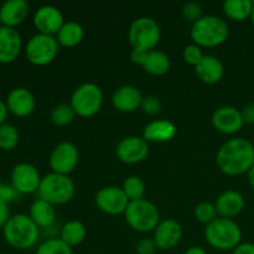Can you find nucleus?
Returning a JSON list of instances; mask_svg holds the SVG:
<instances>
[{
    "label": "nucleus",
    "mask_w": 254,
    "mask_h": 254,
    "mask_svg": "<svg viewBox=\"0 0 254 254\" xmlns=\"http://www.w3.org/2000/svg\"><path fill=\"white\" fill-rule=\"evenodd\" d=\"M218 169L228 176L247 174L254 165V146L245 138H233L220 146L216 155Z\"/></svg>",
    "instance_id": "f257e3e1"
},
{
    "label": "nucleus",
    "mask_w": 254,
    "mask_h": 254,
    "mask_svg": "<svg viewBox=\"0 0 254 254\" xmlns=\"http://www.w3.org/2000/svg\"><path fill=\"white\" fill-rule=\"evenodd\" d=\"M40 237V228L29 215L19 213L9 218L4 227V238L12 248L24 251L34 247Z\"/></svg>",
    "instance_id": "f03ea898"
},
{
    "label": "nucleus",
    "mask_w": 254,
    "mask_h": 254,
    "mask_svg": "<svg viewBox=\"0 0 254 254\" xmlns=\"http://www.w3.org/2000/svg\"><path fill=\"white\" fill-rule=\"evenodd\" d=\"M37 196L41 200L54 206L66 205L73 200L76 195V185L68 175L50 173L42 176Z\"/></svg>",
    "instance_id": "7ed1b4c3"
},
{
    "label": "nucleus",
    "mask_w": 254,
    "mask_h": 254,
    "mask_svg": "<svg viewBox=\"0 0 254 254\" xmlns=\"http://www.w3.org/2000/svg\"><path fill=\"white\" fill-rule=\"evenodd\" d=\"M230 30L222 17L215 15L202 16L191 27V39L193 44L202 47H217L227 40Z\"/></svg>",
    "instance_id": "20e7f679"
},
{
    "label": "nucleus",
    "mask_w": 254,
    "mask_h": 254,
    "mask_svg": "<svg viewBox=\"0 0 254 254\" xmlns=\"http://www.w3.org/2000/svg\"><path fill=\"white\" fill-rule=\"evenodd\" d=\"M206 242L220 251H233L242 240L240 226L231 218L217 217L205 228Z\"/></svg>",
    "instance_id": "39448f33"
},
{
    "label": "nucleus",
    "mask_w": 254,
    "mask_h": 254,
    "mask_svg": "<svg viewBox=\"0 0 254 254\" xmlns=\"http://www.w3.org/2000/svg\"><path fill=\"white\" fill-rule=\"evenodd\" d=\"M124 217L130 228L140 233L151 232L160 223L158 207L145 198L129 202Z\"/></svg>",
    "instance_id": "423d86ee"
},
{
    "label": "nucleus",
    "mask_w": 254,
    "mask_h": 254,
    "mask_svg": "<svg viewBox=\"0 0 254 254\" xmlns=\"http://www.w3.org/2000/svg\"><path fill=\"white\" fill-rule=\"evenodd\" d=\"M160 26L154 19L141 16L131 22L128 31V39L133 50L138 51H150L155 50L160 41Z\"/></svg>",
    "instance_id": "0eeeda50"
},
{
    "label": "nucleus",
    "mask_w": 254,
    "mask_h": 254,
    "mask_svg": "<svg viewBox=\"0 0 254 254\" xmlns=\"http://www.w3.org/2000/svg\"><path fill=\"white\" fill-rule=\"evenodd\" d=\"M103 98V92L97 84L83 83L74 89L69 104L77 116L89 118L101 111Z\"/></svg>",
    "instance_id": "6e6552de"
},
{
    "label": "nucleus",
    "mask_w": 254,
    "mask_h": 254,
    "mask_svg": "<svg viewBox=\"0 0 254 254\" xmlns=\"http://www.w3.org/2000/svg\"><path fill=\"white\" fill-rule=\"evenodd\" d=\"M60 45L57 44L55 36L39 34L31 37L25 46V55L30 64L34 66H46L59 55Z\"/></svg>",
    "instance_id": "1a4fd4ad"
},
{
    "label": "nucleus",
    "mask_w": 254,
    "mask_h": 254,
    "mask_svg": "<svg viewBox=\"0 0 254 254\" xmlns=\"http://www.w3.org/2000/svg\"><path fill=\"white\" fill-rule=\"evenodd\" d=\"M79 163L78 148L71 141L59 143L54 149L49 158L50 168L52 173L68 175L73 173Z\"/></svg>",
    "instance_id": "9d476101"
},
{
    "label": "nucleus",
    "mask_w": 254,
    "mask_h": 254,
    "mask_svg": "<svg viewBox=\"0 0 254 254\" xmlns=\"http://www.w3.org/2000/svg\"><path fill=\"white\" fill-rule=\"evenodd\" d=\"M97 208L109 216H118L126 212L129 205V200L122 188L118 186H104L94 197Z\"/></svg>",
    "instance_id": "9b49d317"
},
{
    "label": "nucleus",
    "mask_w": 254,
    "mask_h": 254,
    "mask_svg": "<svg viewBox=\"0 0 254 254\" xmlns=\"http://www.w3.org/2000/svg\"><path fill=\"white\" fill-rule=\"evenodd\" d=\"M130 59L134 64L143 67L144 71L151 76L160 77L170 71V59L160 50H150L146 52L133 50Z\"/></svg>",
    "instance_id": "f8f14e48"
},
{
    "label": "nucleus",
    "mask_w": 254,
    "mask_h": 254,
    "mask_svg": "<svg viewBox=\"0 0 254 254\" xmlns=\"http://www.w3.org/2000/svg\"><path fill=\"white\" fill-rule=\"evenodd\" d=\"M149 153V143L143 136H126L117 144L116 148L117 158L128 165L141 163L148 158Z\"/></svg>",
    "instance_id": "ddd939ff"
},
{
    "label": "nucleus",
    "mask_w": 254,
    "mask_h": 254,
    "mask_svg": "<svg viewBox=\"0 0 254 254\" xmlns=\"http://www.w3.org/2000/svg\"><path fill=\"white\" fill-rule=\"evenodd\" d=\"M42 176L36 166L30 163H19L11 171V185L20 195L37 192Z\"/></svg>",
    "instance_id": "4468645a"
},
{
    "label": "nucleus",
    "mask_w": 254,
    "mask_h": 254,
    "mask_svg": "<svg viewBox=\"0 0 254 254\" xmlns=\"http://www.w3.org/2000/svg\"><path fill=\"white\" fill-rule=\"evenodd\" d=\"M212 126L218 133L233 135L241 131L245 126L241 111L232 106H223L216 109L212 114Z\"/></svg>",
    "instance_id": "2eb2a0df"
},
{
    "label": "nucleus",
    "mask_w": 254,
    "mask_h": 254,
    "mask_svg": "<svg viewBox=\"0 0 254 254\" xmlns=\"http://www.w3.org/2000/svg\"><path fill=\"white\" fill-rule=\"evenodd\" d=\"M34 26L39 31V34L55 35L59 32L62 25L64 24V15L61 10L52 5H44L40 6L34 14Z\"/></svg>",
    "instance_id": "dca6fc26"
},
{
    "label": "nucleus",
    "mask_w": 254,
    "mask_h": 254,
    "mask_svg": "<svg viewBox=\"0 0 254 254\" xmlns=\"http://www.w3.org/2000/svg\"><path fill=\"white\" fill-rule=\"evenodd\" d=\"M153 238L159 250L170 251L180 243L183 238V227L178 221L166 218L156 226Z\"/></svg>",
    "instance_id": "f3484780"
},
{
    "label": "nucleus",
    "mask_w": 254,
    "mask_h": 254,
    "mask_svg": "<svg viewBox=\"0 0 254 254\" xmlns=\"http://www.w3.org/2000/svg\"><path fill=\"white\" fill-rule=\"evenodd\" d=\"M144 96L136 87L124 84L118 87L112 94V104L122 113H131L140 108Z\"/></svg>",
    "instance_id": "a211bd4d"
},
{
    "label": "nucleus",
    "mask_w": 254,
    "mask_h": 254,
    "mask_svg": "<svg viewBox=\"0 0 254 254\" xmlns=\"http://www.w3.org/2000/svg\"><path fill=\"white\" fill-rule=\"evenodd\" d=\"M6 106L10 113L20 118H25L35 111L36 101H35L34 94L29 89L24 87H17L7 94Z\"/></svg>",
    "instance_id": "6ab92c4d"
},
{
    "label": "nucleus",
    "mask_w": 254,
    "mask_h": 254,
    "mask_svg": "<svg viewBox=\"0 0 254 254\" xmlns=\"http://www.w3.org/2000/svg\"><path fill=\"white\" fill-rule=\"evenodd\" d=\"M21 35L16 29L2 26L0 29V64H10L21 52Z\"/></svg>",
    "instance_id": "aec40b11"
},
{
    "label": "nucleus",
    "mask_w": 254,
    "mask_h": 254,
    "mask_svg": "<svg viewBox=\"0 0 254 254\" xmlns=\"http://www.w3.org/2000/svg\"><path fill=\"white\" fill-rule=\"evenodd\" d=\"M29 11L30 5L25 0H6L0 6V19L4 26L15 29L26 20Z\"/></svg>",
    "instance_id": "412c9836"
},
{
    "label": "nucleus",
    "mask_w": 254,
    "mask_h": 254,
    "mask_svg": "<svg viewBox=\"0 0 254 254\" xmlns=\"http://www.w3.org/2000/svg\"><path fill=\"white\" fill-rule=\"evenodd\" d=\"M215 207L218 217L232 220L245 208V197L238 191L227 190L216 198Z\"/></svg>",
    "instance_id": "4be33fe9"
},
{
    "label": "nucleus",
    "mask_w": 254,
    "mask_h": 254,
    "mask_svg": "<svg viewBox=\"0 0 254 254\" xmlns=\"http://www.w3.org/2000/svg\"><path fill=\"white\" fill-rule=\"evenodd\" d=\"M176 126L168 119H155L149 122L143 131V138L148 143H166L175 138Z\"/></svg>",
    "instance_id": "5701e85b"
},
{
    "label": "nucleus",
    "mask_w": 254,
    "mask_h": 254,
    "mask_svg": "<svg viewBox=\"0 0 254 254\" xmlns=\"http://www.w3.org/2000/svg\"><path fill=\"white\" fill-rule=\"evenodd\" d=\"M196 76L206 84H216L225 76V66L213 55H205L202 61L195 67Z\"/></svg>",
    "instance_id": "b1692460"
},
{
    "label": "nucleus",
    "mask_w": 254,
    "mask_h": 254,
    "mask_svg": "<svg viewBox=\"0 0 254 254\" xmlns=\"http://www.w3.org/2000/svg\"><path fill=\"white\" fill-rule=\"evenodd\" d=\"M29 216L39 228H50L56 221V210L54 205L37 198L30 206Z\"/></svg>",
    "instance_id": "393cba45"
},
{
    "label": "nucleus",
    "mask_w": 254,
    "mask_h": 254,
    "mask_svg": "<svg viewBox=\"0 0 254 254\" xmlns=\"http://www.w3.org/2000/svg\"><path fill=\"white\" fill-rule=\"evenodd\" d=\"M84 37V30L81 24L76 21H64L61 29L59 30L55 39H56L57 44L61 47H67V49H72V47L78 46L82 42Z\"/></svg>",
    "instance_id": "a878e982"
},
{
    "label": "nucleus",
    "mask_w": 254,
    "mask_h": 254,
    "mask_svg": "<svg viewBox=\"0 0 254 254\" xmlns=\"http://www.w3.org/2000/svg\"><path fill=\"white\" fill-rule=\"evenodd\" d=\"M253 1L251 0H227L222 4L223 14L232 21H245L252 14Z\"/></svg>",
    "instance_id": "bb28decb"
},
{
    "label": "nucleus",
    "mask_w": 254,
    "mask_h": 254,
    "mask_svg": "<svg viewBox=\"0 0 254 254\" xmlns=\"http://www.w3.org/2000/svg\"><path fill=\"white\" fill-rule=\"evenodd\" d=\"M87 228L81 221L72 220L64 223L60 230V238L69 247L78 246L86 240Z\"/></svg>",
    "instance_id": "cd10ccee"
},
{
    "label": "nucleus",
    "mask_w": 254,
    "mask_h": 254,
    "mask_svg": "<svg viewBox=\"0 0 254 254\" xmlns=\"http://www.w3.org/2000/svg\"><path fill=\"white\" fill-rule=\"evenodd\" d=\"M122 190L126 193L129 202H133V201L143 200L146 192V186L143 179L136 175H130L123 181Z\"/></svg>",
    "instance_id": "c85d7f7f"
},
{
    "label": "nucleus",
    "mask_w": 254,
    "mask_h": 254,
    "mask_svg": "<svg viewBox=\"0 0 254 254\" xmlns=\"http://www.w3.org/2000/svg\"><path fill=\"white\" fill-rule=\"evenodd\" d=\"M77 114L74 113L73 108L69 103H60L52 108L50 113V121L55 127H66L69 126Z\"/></svg>",
    "instance_id": "c756f323"
},
{
    "label": "nucleus",
    "mask_w": 254,
    "mask_h": 254,
    "mask_svg": "<svg viewBox=\"0 0 254 254\" xmlns=\"http://www.w3.org/2000/svg\"><path fill=\"white\" fill-rule=\"evenodd\" d=\"M35 254H73V251L61 238L54 237L40 243Z\"/></svg>",
    "instance_id": "7c9ffc66"
},
{
    "label": "nucleus",
    "mask_w": 254,
    "mask_h": 254,
    "mask_svg": "<svg viewBox=\"0 0 254 254\" xmlns=\"http://www.w3.org/2000/svg\"><path fill=\"white\" fill-rule=\"evenodd\" d=\"M19 131L15 126L4 123L0 126V149L5 151L12 150L19 144Z\"/></svg>",
    "instance_id": "2f4dec72"
},
{
    "label": "nucleus",
    "mask_w": 254,
    "mask_h": 254,
    "mask_svg": "<svg viewBox=\"0 0 254 254\" xmlns=\"http://www.w3.org/2000/svg\"><path fill=\"white\" fill-rule=\"evenodd\" d=\"M195 217L198 222L203 223L206 226L210 225L211 222H213L218 217L215 203L207 202V201L198 203L195 207Z\"/></svg>",
    "instance_id": "473e14b6"
},
{
    "label": "nucleus",
    "mask_w": 254,
    "mask_h": 254,
    "mask_svg": "<svg viewBox=\"0 0 254 254\" xmlns=\"http://www.w3.org/2000/svg\"><path fill=\"white\" fill-rule=\"evenodd\" d=\"M203 57H205V55H203L202 49L195 44L188 45V46L183 50L184 61H185L188 64H191V66L193 67L197 66V64L202 61Z\"/></svg>",
    "instance_id": "72a5a7b5"
},
{
    "label": "nucleus",
    "mask_w": 254,
    "mask_h": 254,
    "mask_svg": "<svg viewBox=\"0 0 254 254\" xmlns=\"http://www.w3.org/2000/svg\"><path fill=\"white\" fill-rule=\"evenodd\" d=\"M181 12H183L184 19L189 22H192V24H195L196 21H198L203 16L202 6L197 2H186L183 6Z\"/></svg>",
    "instance_id": "f704fd0d"
},
{
    "label": "nucleus",
    "mask_w": 254,
    "mask_h": 254,
    "mask_svg": "<svg viewBox=\"0 0 254 254\" xmlns=\"http://www.w3.org/2000/svg\"><path fill=\"white\" fill-rule=\"evenodd\" d=\"M163 104L156 96H145L141 102L140 109L148 116H156L161 112Z\"/></svg>",
    "instance_id": "c9c22d12"
},
{
    "label": "nucleus",
    "mask_w": 254,
    "mask_h": 254,
    "mask_svg": "<svg viewBox=\"0 0 254 254\" xmlns=\"http://www.w3.org/2000/svg\"><path fill=\"white\" fill-rule=\"evenodd\" d=\"M158 246H156L154 238L144 237L138 241L135 246L136 254H155L158 251Z\"/></svg>",
    "instance_id": "e433bc0d"
},
{
    "label": "nucleus",
    "mask_w": 254,
    "mask_h": 254,
    "mask_svg": "<svg viewBox=\"0 0 254 254\" xmlns=\"http://www.w3.org/2000/svg\"><path fill=\"white\" fill-rule=\"evenodd\" d=\"M20 193L15 190L12 185H6V184H0V202L9 205L12 201L17 200Z\"/></svg>",
    "instance_id": "4c0bfd02"
},
{
    "label": "nucleus",
    "mask_w": 254,
    "mask_h": 254,
    "mask_svg": "<svg viewBox=\"0 0 254 254\" xmlns=\"http://www.w3.org/2000/svg\"><path fill=\"white\" fill-rule=\"evenodd\" d=\"M241 114L245 124H251L254 126V103H248L241 109Z\"/></svg>",
    "instance_id": "58836bf2"
},
{
    "label": "nucleus",
    "mask_w": 254,
    "mask_h": 254,
    "mask_svg": "<svg viewBox=\"0 0 254 254\" xmlns=\"http://www.w3.org/2000/svg\"><path fill=\"white\" fill-rule=\"evenodd\" d=\"M231 254H254V243L241 242Z\"/></svg>",
    "instance_id": "ea45409f"
},
{
    "label": "nucleus",
    "mask_w": 254,
    "mask_h": 254,
    "mask_svg": "<svg viewBox=\"0 0 254 254\" xmlns=\"http://www.w3.org/2000/svg\"><path fill=\"white\" fill-rule=\"evenodd\" d=\"M10 217H11V216H10L9 206L0 202V228L5 227V225H6Z\"/></svg>",
    "instance_id": "a19ab883"
},
{
    "label": "nucleus",
    "mask_w": 254,
    "mask_h": 254,
    "mask_svg": "<svg viewBox=\"0 0 254 254\" xmlns=\"http://www.w3.org/2000/svg\"><path fill=\"white\" fill-rule=\"evenodd\" d=\"M7 114H9V109H7L6 102L0 99V126L5 123V121L7 118Z\"/></svg>",
    "instance_id": "79ce46f5"
},
{
    "label": "nucleus",
    "mask_w": 254,
    "mask_h": 254,
    "mask_svg": "<svg viewBox=\"0 0 254 254\" xmlns=\"http://www.w3.org/2000/svg\"><path fill=\"white\" fill-rule=\"evenodd\" d=\"M184 254H207V252H206L205 248L198 247V246H192V247H189L184 252Z\"/></svg>",
    "instance_id": "37998d69"
},
{
    "label": "nucleus",
    "mask_w": 254,
    "mask_h": 254,
    "mask_svg": "<svg viewBox=\"0 0 254 254\" xmlns=\"http://www.w3.org/2000/svg\"><path fill=\"white\" fill-rule=\"evenodd\" d=\"M247 180H248V184H250L251 188H252L254 190V165L250 169V170H248Z\"/></svg>",
    "instance_id": "c03bdc74"
},
{
    "label": "nucleus",
    "mask_w": 254,
    "mask_h": 254,
    "mask_svg": "<svg viewBox=\"0 0 254 254\" xmlns=\"http://www.w3.org/2000/svg\"><path fill=\"white\" fill-rule=\"evenodd\" d=\"M251 21H252V24L254 25V1H253V9H252V14H251Z\"/></svg>",
    "instance_id": "a18cd8bd"
},
{
    "label": "nucleus",
    "mask_w": 254,
    "mask_h": 254,
    "mask_svg": "<svg viewBox=\"0 0 254 254\" xmlns=\"http://www.w3.org/2000/svg\"><path fill=\"white\" fill-rule=\"evenodd\" d=\"M2 26H4V25H2V22H1V19H0V29H1Z\"/></svg>",
    "instance_id": "49530a36"
},
{
    "label": "nucleus",
    "mask_w": 254,
    "mask_h": 254,
    "mask_svg": "<svg viewBox=\"0 0 254 254\" xmlns=\"http://www.w3.org/2000/svg\"><path fill=\"white\" fill-rule=\"evenodd\" d=\"M252 144H253V146H254V139H253V141H252Z\"/></svg>",
    "instance_id": "de8ad7c7"
},
{
    "label": "nucleus",
    "mask_w": 254,
    "mask_h": 254,
    "mask_svg": "<svg viewBox=\"0 0 254 254\" xmlns=\"http://www.w3.org/2000/svg\"><path fill=\"white\" fill-rule=\"evenodd\" d=\"M0 184H1V183H0Z\"/></svg>",
    "instance_id": "09e8293b"
},
{
    "label": "nucleus",
    "mask_w": 254,
    "mask_h": 254,
    "mask_svg": "<svg viewBox=\"0 0 254 254\" xmlns=\"http://www.w3.org/2000/svg\"><path fill=\"white\" fill-rule=\"evenodd\" d=\"M96 254H97V253H96Z\"/></svg>",
    "instance_id": "8fccbe9b"
}]
</instances>
